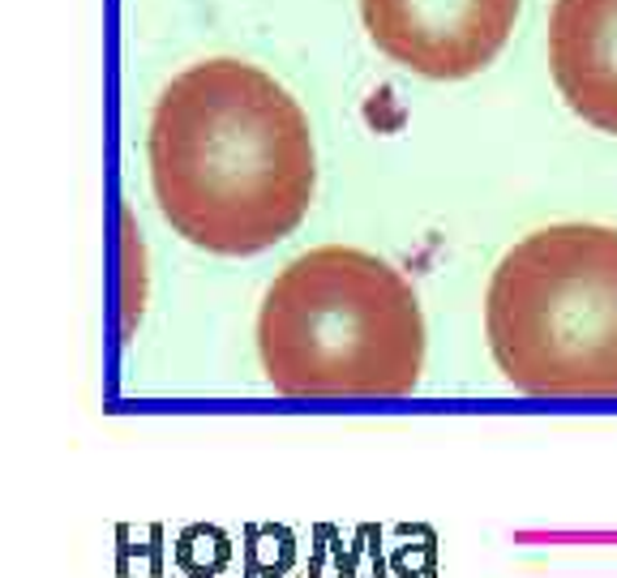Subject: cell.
Listing matches in <instances>:
<instances>
[{"instance_id": "obj_2", "label": "cell", "mask_w": 617, "mask_h": 578, "mask_svg": "<svg viewBox=\"0 0 617 578\" xmlns=\"http://www.w3.org/2000/svg\"><path fill=\"white\" fill-rule=\"evenodd\" d=\"M258 356L283 399H403L425 369L420 300L378 253L309 249L262 300Z\"/></svg>"}, {"instance_id": "obj_5", "label": "cell", "mask_w": 617, "mask_h": 578, "mask_svg": "<svg viewBox=\"0 0 617 578\" xmlns=\"http://www.w3.org/2000/svg\"><path fill=\"white\" fill-rule=\"evenodd\" d=\"M549 69L566 108L617 137V0H554Z\"/></svg>"}, {"instance_id": "obj_1", "label": "cell", "mask_w": 617, "mask_h": 578, "mask_svg": "<svg viewBox=\"0 0 617 578\" xmlns=\"http://www.w3.org/2000/svg\"><path fill=\"white\" fill-rule=\"evenodd\" d=\"M146 164L164 219L219 257L292 236L318 184L309 116L271 73L232 57L189 64L164 86Z\"/></svg>"}, {"instance_id": "obj_4", "label": "cell", "mask_w": 617, "mask_h": 578, "mask_svg": "<svg viewBox=\"0 0 617 578\" xmlns=\"http://www.w3.org/2000/svg\"><path fill=\"white\" fill-rule=\"evenodd\" d=\"M360 17L394 64L434 82H459L506 48L519 0H360Z\"/></svg>"}, {"instance_id": "obj_3", "label": "cell", "mask_w": 617, "mask_h": 578, "mask_svg": "<svg viewBox=\"0 0 617 578\" xmlns=\"http://www.w3.org/2000/svg\"><path fill=\"white\" fill-rule=\"evenodd\" d=\"M485 335L532 399H617V231L554 224L523 236L489 279Z\"/></svg>"}]
</instances>
